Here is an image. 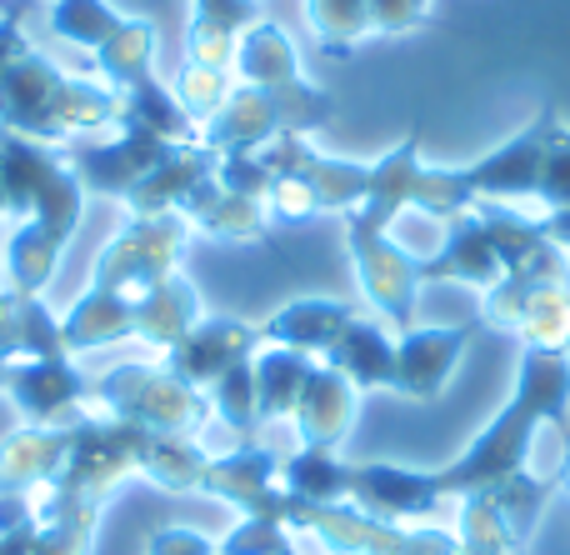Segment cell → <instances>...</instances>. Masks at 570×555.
<instances>
[{
    "label": "cell",
    "instance_id": "6da1fadb",
    "mask_svg": "<svg viewBox=\"0 0 570 555\" xmlns=\"http://www.w3.org/2000/svg\"><path fill=\"white\" fill-rule=\"evenodd\" d=\"M0 190H6L0 220H10L0 276L20 296H46L60 270V256L86 216V186L76 180L70 160L50 156V146L0 130Z\"/></svg>",
    "mask_w": 570,
    "mask_h": 555
},
{
    "label": "cell",
    "instance_id": "7a4b0ae2",
    "mask_svg": "<svg viewBox=\"0 0 570 555\" xmlns=\"http://www.w3.org/2000/svg\"><path fill=\"white\" fill-rule=\"evenodd\" d=\"M190 246V220L180 210L170 216H130L120 236L106 240L90 270V290L60 316V340L70 356L100 350L136 336V306L150 286L176 276Z\"/></svg>",
    "mask_w": 570,
    "mask_h": 555
},
{
    "label": "cell",
    "instance_id": "3957f363",
    "mask_svg": "<svg viewBox=\"0 0 570 555\" xmlns=\"http://www.w3.org/2000/svg\"><path fill=\"white\" fill-rule=\"evenodd\" d=\"M541 426L570 430V350H521L515 386L491 426L475 430V440L451 460L431 470L445 501H461L471 490L501 486L531 470V450Z\"/></svg>",
    "mask_w": 570,
    "mask_h": 555
},
{
    "label": "cell",
    "instance_id": "277c9868",
    "mask_svg": "<svg viewBox=\"0 0 570 555\" xmlns=\"http://www.w3.org/2000/svg\"><path fill=\"white\" fill-rule=\"evenodd\" d=\"M120 126V90L70 76L36 46H26L0 76V130H16L40 146L80 140Z\"/></svg>",
    "mask_w": 570,
    "mask_h": 555
},
{
    "label": "cell",
    "instance_id": "5b68a950",
    "mask_svg": "<svg viewBox=\"0 0 570 555\" xmlns=\"http://www.w3.org/2000/svg\"><path fill=\"white\" fill-rule=\"evenodd\" d=\"M331 110H335V100L325 90H315L311 80H301L291 90H266V86L236 80L226 106L206 120L200 140L210 150H220V156H256V150H266L281 136H311V130H321L331 120Z\"/></svg>",
    "mask_w": 570,
    "mask_h": 555
},
{
    "label": "cell",
    "instance_id": "8992f818",
    "mask_svg": "<svg viewBox=\"0 0 570 555\" xmlns=\"http://www.w3.org/2000/svg\"><path fill=\"white\" fill-rule=\"evenodd\" d=\"M281 526L321 546V555H461V541L445 526H391L355 511L351 501L315 506V501H295L291 490L281 501Z\"/></svg>",
    "mask_w": 570,
    "mask_h": 555
},
{
    "label": "cell",
    "instance_id": "52a82bcc",
    "mask_svg": "<svg viewBox=\"0 0 570 555\" xmlns=\"http://www.w3.org/2000/svg\"><path fill=\"white\" fill-rule=\"evenodd\" d=\"M96 400L106 416L126 420V426L146 430V436H180L196 440L210 420V396L196 390L190 380H180L166 366H146V360H130L116 366L96 380Z\"/></svg>",
    "mask_w": 570,
    "mask_h": 555
},
{
    "label": "cell",
    "instance_id": "ba28073f",
    "mask_svg": "<svg viewBox=\"0 0 570 555\" xmlns=\"http://www.w3.org/2000/svg\"><path fill=\"white\" fill-rule=\"evenodd\" d=\"M106 501L76 490L0 496V555H90Z\"/></svg>",
    "mask_w": 570,
    "mask_h": 555
},
{
    "label": "cell",
    "instance_id": "9c48e42d",
    "mask_svg": "<svg viewBox=\"0 0 570 555\" xmlns=\"http://www.w3.org/2000/svg\"><path fill=\"white\" fill-rule=\"evenodd\" d=\"M561 480L546 476H515L501 480V486H485L461 496V516H455V541H461V555H521L535 536V521H541L546 501L556 496Z\"/></svg>",
    "mask_w": 570,
    "mask_h": 555
},
{
    "label": "cell",
    "instance_id": "30bf717a",
    "mask_svg": "<svg viewBox=\"0 0 570 555\" xmlns=\"http://www.w3.org/2000/svg\"><path fill=\"white\" fill-rule=\"evenodd\" d=\"M345 250H351V270H355V286L365 290L381 320H395L401 330H411L415 310H421V256L391 240V230L381 226H365V220L345 216Z\"/></svg>",
    "mask_w": 570,
    "mask_h": 555
},
{
    "label": "cell",
    "instance_id": "8fae6325",
    "mask_svg": "<svg viewBox=\"0 0 570 555\" xmlns=\"http://www.w3.org/2000/svg\"><path fill=\"white\" fill-rule=\"evenodd\" d=\"M481 326L505 330L525 350H570V280L501 276L485 290Z\"/></svg>",
    "mask_w": 570,
    "mask_h": 555
},
{
    "label": "cell",
    "instance_id": "7c38bea8",
    "mask_svg": "<svg viewBox=\"0 0 570 555\" xmlns=\"http://www.w3.org/2000/svg\"><path fill=\"white\" fill-rule=\"evenodd\" d=\"M6 390L26 426H70L80 420V406L96 396V380L70 366V356H26L10 360Z\"/></svg>",
    "mask_w": 570,
    "mask_h": 555
},
{
    "label": "cell",
    "instance_id": "4fadbf2b",
    "mask_svg": "<svg viewBox=\"0 0 570 555\" xmlns=\"http://www.w3.org/2000/svg\"><path fill=\"white\" fill-rule=\"evenodd\" d=\"M196 496L226 501V506L240 511V516L281 521V501H285L281 450H271V446H236V450H226V456H206L200 480H196Z\"/></svg>",
    "mask_w": 570,
    "mask_h": 555
},
{
    "label": "cell",
    "instance_id": "5bb4252c",
    "mask_svg": "<svg viewBox=\"0 0 570 555\" xmlns=\"http://www.w3.org/2000/svg\"><path fill=\"white\" fill-rule=\"evenodd\" d=\"M351 506L375 521H391V526H421V521L441 516L451 501L441 496L431 470L365 460V466H351Z\"/></svg>",
    "mask_w": 570,
    "mask_h": 555
},
{
    "label": "cell",
    "instance_id": "9a60e30c",
    "mask_svg": "<svg viewBox=\"0 0 570 555\" xmlns=\"http://www.w3.org/2000/svg\"><path fill=\"white\" fill-rule=\"evenodd\" d=\"M475 330H481V320H461V326H411L395 340L391 390L405 400H435L451 386V376L465 360V346L475 340Z\"/></svg>",
    "mask_w": 570,
    "mask_h": 555
},
{
    "label": "cell",
    "instance_id": "2e32d148",
    "mask_svg": "<svg viewBox=\"0 0 570 555\" xmlns=\"http://www.w3.org/2000/svg\"><path fill=\"white\" fill-rule=\"evenodd\" d=\"M551 120H556V110L546 106L525 130H515V136L501 140L491 156H481V160H471V166H465V186H471L475 206H481V200H501V206H505V200H535Z\"/></svg>",
    "mask_w": 570,
    "mask_h": 555
},
{
    "label": "cell",
    "instance_id": "e0dca14e",
    "mask_svg": "<svg viewBox=\"0 0 570 555\" xmlns=\"http://www.w3.org/2000/svg\"><path fill=\"white\" fill-rule=\"evenodd\" d=\"M261 326H246V320H230V316H200L176 346L166 350L160 366L176 370L180 380H190L196 390H210L230 366L256 356L261 346Z\"/></svg>",
    "mask_w": 570,
    "mask_h": 555
},
{
    "label": "cell",
    "instance_id": "ac0fdd59",
    "mask_svg": "<svg viewBox=\"0 0 570 555\" xmlns=\"http://www.w3.org/2000/svg\"><path fill=\"white\" fill-rule=\"evenodd\" d=\"M170 146H176V140H156L136 126H120V136L106 140V146L70 150V170H76V180L86 186V196H120L126 200Z\"/></svg>",
    "mask_w": 570,
    "mask_h": 555
},
{
    "label": "cell",
    "instance_id": "d6986e66",
    "mask_svg": "<svg viewBox=\"0 0 570 555\" xmlns=\"http://www.w3.org/2000/svg\"><path fill=\"white\" fill-rule=\"evenodd\" d=\"M421 276L425 280H461V286H475V290H491L495 280L505 276V260L495 250L491 230H485L481 210H465L445 226V240L421 256Z\"/></svg>",
    "mask_w": 570,
    "mask_h": 555
},
{
    "label": "cell",
    "instance_id": "ffe728a7",
    "mask_svg": "<svg viewBox=\"0 0 570 555\" xmlns=\"http://www.w3.org/2000/svg\"><path fill=\"white\" fill-rule=\"evenodd\" d=\"M220 166V150H210L206 140H176L166 156L150 166V176L126 196L130 216H170L190 200V190Z\"/></svg>",
    "mask_w": 570,
    "mask_h": 555
},
{
    "label": "cell",
    "instance_id": "44dd1931",
    "mask_svg": "<svg viewBox=\"0 0 570 555\" xmlns=\"http://www.w3.org/2000/svg\"><path fill=\"white\" fill-rule=\"evenodd\" d=\"M70 456V426H20L0 440V496H40Z\"/></svg>",
    "mask_w": 570,
    "mask_h": 555
},
{
    "label": "cell",
    "instance_id": "7402d4cb",
    "mask_svg": "<svg viewBox=\"0 0 570 555\" xmlns=\"http://www.w3.org/2000/svg\"><path fill=\"white\" fill-rule=\"evenodd\" d=\"M180 216L190 220V230H206L210 240H266L271 236L266 200H250V196H240V190H230L216 170L190 190Z\"/></svg>",
    "mask_w": 570,
    "mask_h": 555
},
{
    "label": "cell",
    "instance_id": "603a6c76",
    "mask_svg": "<svg viewBox=\"0 0 570 555\" xmlns=\"http://www.w3.org/2000/svg\"><path fill=\"white\" fill-rule=\"evenodd\" d=\"M256 0H190L186 20V66L236 70L240 36L256 26Z\"/></svg>",
    "mask_w": 570,
    "mask_h": 555
},
{
    "label": "cell",
    "instance_id": "cb8c5ba5",
    "mask_svg": "<svg viewBox=\"0 0 570 555\" xmlns=\"http://www.w3.org/2000/svg\"><path fill=\"white\" fill-rule=\"evenodd\" d=\"M355 400L361 390L341 376L335 366H315L311 380H305V396L295 406V430H301V446H321V450H335L355 426Z\"/></svg>",
    "mask_w": 570,
    "mask_h": 555
},
{
    "label": "cell",
    "instance_id": "d4e9b609",
    "mask_svg": "<svg viewBox=\"0 0 570 555\" xmlns=\"http://www.w3.org/2000/svg\"><path fill=\"white\" fill-rule=\"evenodd\" d=\"M355 316L361 310L335 296H301V300H285L276 316L261 326V336H266V346H291V350H305V356H325Z\"/></svg>",
    "mask_w": 570,
    "mask_h": 555
},
{
    "label": "cell",
    "instance_id": "484cf974",
    "mask_svg": "<svg viewBox=\"0 0 570 555\" xmlns=\"http://www.w3.org/2000/svg\"><path fill=\"white\" fill-rule=\"evenodd\" d=\"M325 366H335L355 390H391L395 376V340L385 330V320L355 316L351 326L335 336V346L325 350Z\"/></svg>",
    "mask_w": 570,
    "mask_h": 555
},
{
    "label": "cell",
    "instance_id": "4316f807",
    "mask_svg": "<svg viewBox=\"0 0 570 555\" xmlns=\"http://www.w3.org/2000/svg\"><path fill=\"white\" fill-rule=\"evenodd\" d=\"M0 356H70L60 340V320L40 296H20L10 280H0Z\"/></svg>",
    "mask_w": 570,
    "mask_h": 555
},
{
    "label": "cell",
    "instance_id": "83f0119b",
    "mask_svg": "<svg viewBox=\"0 0 570 555\" xmlns=\"http://www.w3.org/2000/svg\"><path fill=\"white\" fill-rule=\"evenodd\" d=\"M200 316H206V306H200V290L176 270V276H166L160 286H150L146 296H140V306H136V336H130V340H146V346H156V350H170L190 326H196Z\"/></svg>",
    "mask_w": 570,
    "mask_h": 555
},
{
    "label": "cell",
    "instance_id": "f1b7e54d",
    "mask_svg": "<svg viewBox=\"0 0 570 555\" xmlns=\"http://www.w3.org/2000/svg\"><path fill=\"white\" fill-rule=\"evenodd\" d=\"M236 76L246 86H266V90H291L301 86V56H295L291 30L276 26V20H256V26L240 36L236 50Z\"/></svg>",
    "mask_w": 570,
    "mask_h": 555
},
{
    "label": "cell",
    "instance_id": "f546056e",
    "mask_svg": "<svg viewBox=\"0 0 570 555\" xmlns=\"http://www.w3.org/2000/svg\"><path fill=\"white\" fill-rule=\"evenodd\" d=\"M256 410L261 420H291L295 406L305 396V380L321 360H311L305 350H291V346H266L256 350Z\"/></svg>",
    "mask_w": 570,
    "mask_h": 555
},
{
    "label": "cell",
    "instance_id": "4dcf8cb0",
    "mask_svg": "<svg viewBox=\"0 0 570 555\" xmlns=\"http://www.w3.org/2000/svg\"><path fill=\"white\" fill-rule=\"evenodd\" d=\"M120 126H136L156 140H200V126L186 116L176 90H166L156 76L120 90Z\"/></svg>",
    "mask_w": 570,
    "mask_h": 555
},
{
    "label": "cell",
    "instance_id": "1f68e13d",
    "mask_svg": "<svg viewBox=\"0 0 570 555\" xmlns=\"http://www.w3.org/2000/svg\"><path fill=\"white\" fill-rule=\"evenodd\" d=\"M281 486L291 490L295 501L335 506V501H351V466H345L335 450L301 446L281 460Z\"/></svg>",
    "mask_w": 570,
    "mask_h": 555
},
{
    "label": "cell",
    "instance_id": "d6a6232c",
    "mask_svg": "<svg viewBox=\"0 0 570 555\" xmlns=\"http://www.w3.org/2000/svg\"><path fill=\"white\" fill-rule=\"evenodd\" d=\"M150 60H156V26L140 16H126L116 36L96 50V66L110 80V90H130L150 80Z\"/></svg>",
    "mask_w": 570,
    "mask_h": 555
},
{
    "label": "cell",
    "instance_id": "836d02e7",
    "mask_svg": "<svg viewBox=\"0 0 570 555\" xmlns=\"http://www.w3.org/2000/svg\"><path fill=\"white\" fill-rule=\"evenodd\" d=\"M200 466H206V450L196 440H180V436H146L140 446V470L156 490L166 496H196V480H200Z\"/></svg>",
    "mask_w": 570,
    "mask_h": 555
},
{
    "label": "cell",
    "instance_id": "e575fe53",
    "mask_svg": "<svg viewBox=\"0 0 570 555\" xmlns=\"http://www.w3.org/2000/svg\"><path fill=\"white\" fill-rule=\"evenodd\" d=\"M305 26L325 56L345 60L371 36V0H305Z\"/></svg>",
    "mask_w": 570,
    "mask_h": 555
},
{
    "label": "cell",
    "instance_id": "d590c367",
    "mask_svg": "<svg viewBox=\"0 0 570 555\" xmlns=\"http://www.w3.org/2000/svg\"><path fill=\"white\" fill-rule=\"evenodd\" d=\"M411 210H421V216H431V220H445V226H451L455 216H465V210H475V196H471V186H465V166H425L421 160Z\"/></svg>",
    "mask_w": 570,
    "mask_h": 555
},
{
    "label": "cell",
    "instance_id": "8d00e7d4",
    "mask_svg": "<svg viewBox=\"0 0 570 555\" xmlns=\"http://www.w3.org/2000/svg\"><path fill=\"white\" fill-rule=\"evenodd\" d=\"M120 10H110L106 0H50V30L66 40H76V46H86L90 56H96L100 46H106L110 36L120 30Z\"/></svg>",
    "mask_w": 570,
    "mask_h": 555
},
{
    "label": "cell",
    "instance_id": "74e56055",
    "mask_svg": "<svg viewBox=\"0 0 570 555\" xmlns=\"http://www.w3.org/2000/svg\"><path fill=\"white\" fill-rule=\"evenodd\" d=\"M250 360H256V356H250ZM250 360L230 366L226 376L210 386V416H216L226 430H236V436H250V430L261 426V410H256V366H250Z\"/></svg>",
    "mask_w": 570,
    "mask_h": 555
},
{
    "label": "cell",
    "instance_id": "f35d334b",
    "mask_svg": "<svg viewBox=\"0 0 570 555\" xmlns=\"http://www.w3.org/2000/svg\"><path fill=\"white\" fill-rule=\"evenodd\" d=\"M220 555H311L301 546V536L266 516H240L230 526V536H220Z\"/></svg>",
    "mask_w": 570,
    "mask_h": 555
},
{
    "label": "cell",
    "instance_id": "ab89813d",
    "mask_svg": "<svg viewBox=\"0 0 570 555\" xmlns=\"http://www.w3.org/2000/svg\"><path fill=\"white\" fill-rule=\"evenodd\" d=\"M230 86L236 80L226 76V70H210V66H180V76H176V100L186 106V116L196 120L200 130H206V120L216 116L220 106H226V96H230Z\"/></svg>",
    "mask_w": 570,
    "mask_h": 555
},
{
    "label": "cell",
    "instance_id": "60d3db41",
    "mask_svg": "<svg viewBox=\"0 0 570 555\" xmlns=\"http://www.w3.org/2000/svg\"><path fill=\"white\" fill-rule=\"evenodd\" d=\"M535 200L546 210H570V126L561 116L551 120V136H546V156H541V186Z\"/></svg>",
    "mask_w": 570,
    "mask_h": 555
},
{
    "label": "cell",
    "instance_id": "b9f144b4",
    "mask_svg": "<svg viewBox=\"0 0 570 555\" xmlns=\"http://www.w3.org/2000/svg\"><path fill=\"white\" fill-rule=\"evenodd\" d=\"M435 0H371V30L381 36H405V30H421L431 20Z\"/></svg>",
    "mask_w": 570,
    "mask_h": 555
},
{
    "label": "cell",
    "instance_id": "7bdbcfd3",
    "mask_svg": "<svg viewBox=\"0 0 570 555\" xmlns=\"http://www.w3.org/2000/svg\"><path fill=\"white\" fill-rule=\"evenodd\" d=\"M146 555H220V541H210L196 526H160L150 531Z\"/></svg>",
    "mask_w": 570,
    "mask_h": 555
},
{
    "label": "cell",
    "instance_id": "ee69618b",
    "mask_svg": "<svg viewBox=\"0 0 570 555\" xmlns=\"http://www.w3.org/2000/svg\"><path fill=\"white\" fill-rule=\"evenodd\" d=\"M26 46H30V40L20 36V6H10L6 16H0V76H6V66H10V60H16Z\"/></svg>",
    "mask_w": 570,
    "mask_h": 555
},
{
    "label": "cell",
    "instance_id": "f6af8a7d",
    "mask_svg": "<svg viewBox=\"0 0 570 555\" xmlns=\"http://www.w3.org/2000/svg\"><path fill=\"white\" fill-rule=\"evenodd\" d=\"M541 230L551 236V246H556V250H566V256H570V210H546Z\"/></svg>",
    "mask_w": 570,
    "mask_h": 555
},
{
    "label": "cell",
    "instance_id": "bcb514c9",
    "mask_svg": "<svg viewBox=\"0 0 570 555\" xmlns=\"http://www.w3.org/2000/svg\"><path fill=\"white\" fill-rule=\"evenodd\" d=\"M561 486H566V496H570V430H566V460H561Z\"/></svg>",
    "mask_w": 570,
    "mask_h": 555
},
{
    "label": "cell",
    "instance_id": "7dc6e473",
    "mask_svg": "<svg viewBox=\"0 0 570 555\" xmlns=\"http://www.w3.org/2000/svg\"><path fill=\"white\" fill-rule=\"evenodd\" d=\"M6 370H10V360L0 356V396H6Z\"/></svg>",
    "mask_w": 570,
    "mask_h": 555
}]
</instances>
